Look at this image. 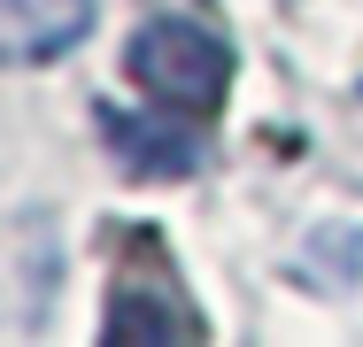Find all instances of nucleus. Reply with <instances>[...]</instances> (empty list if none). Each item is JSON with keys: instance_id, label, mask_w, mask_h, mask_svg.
<instances>
[{"instance_id": "nucleus-1", "label": "nucleus", "mask_w": 363, "mask_h": 347, "mask_svg": "<svg viewBox=\"0 0 363 347\" xmlns=\"http://www.w3.org/2000/svg\"><path fill=\"white\" fill-rule=\"evenodd\" d=\"M124 69L155 108H178V116H217L224 93H232V47H224L209 23H186V16H155L132 31Z\"/></svg>"}, {"instance_id": "nucleus-2", "label": "nucleus", "mask_w": 363, "mask_h": 347, "mask_svg": "<svg viewBox=\"0 0 363 347\" xmlns=\"http://www.w3.org/2000/svg\"><path fill=\"white\" fill-rule=\"evenodd\" d=\"M101 340L108 347H201L209 340V324H201V309H194V293L178 285L170 271V255H162V239H132V255L116 263L108 278V324H101Z\"/></svg>"}, {"instance_id": "nucleus-3", "label": "nucleus", "mask_w": 363, "mask_h": 347, "mask_svg": "<svg viewBox=\"0 0 363 347\" xmlns=\"http://www.w3.org/2000/svg\"><path fill=\"white\" fill-rule=\"evenodd\" d=\"M186 124L194 116H178V108L132 116V108H108L101 101V132L116 147V162L140 170V178H186V170H201V132H186Z\"/></svg>"}, {"instance_id": "nucleus-4", "label": "nucleus", "mask_w": 363, "mask_h": 347, "mask_svg": "<svg viewBox=\"0 0 363 347\" xmlns=\"http://www.w3.org/2000/svg\"><path fill=\"white\" fill-rule=\"evenodd\" d=\"M93 31V0H0V69L70 55Z\"/></svg>"}]
</instances>
